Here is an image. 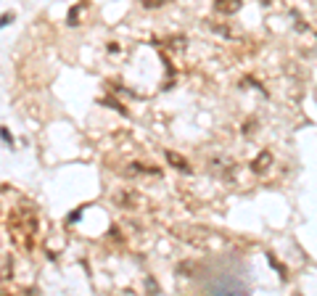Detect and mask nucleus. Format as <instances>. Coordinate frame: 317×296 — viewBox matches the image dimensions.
<instances>
[{"mask_svg": "<svg viewBox=\"0 0 317 296\" xmlns=\"http://www.w3.org/2000/svg\"><path fill=\"white\" fill-rule=\"evenodd\" d=\"M0 140L5 143V146H13V135L5 130V127H0Z\"/></svg>", "mask_w": 317, "mask_h": 296, "instance_id": "obj_1", "label": "nucleus"}, {"mask_svg": "<svg viewBox=\"0 0 317 296\" xmlns=\"http://www.w3.org/2000/svg\"><path fill=\"white\" fill-rule=\"evenodd\" d=\"M11 21H13V13H11V11H8V13H3V16H0V29H5Z\"/></svg>", "mask_w": 317, "mask_h": 296, "instance_id": "obj_2", "label": "nucleus"}]
</instances>
